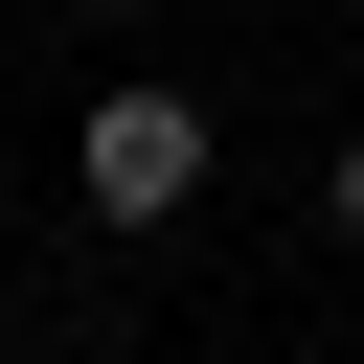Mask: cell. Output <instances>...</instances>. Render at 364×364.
Masks as SVG:
<instances>
[{"mask_svg":"<svg viewBox=\"0 0 364 364\" xmlns=\"http://www.w3.org/2000/svg\"><path fill=\"white\" fill-rule=\"evenodd\" d=\"M318 228H341V250H364V136H341V159H318Z\"/></svg>","mask_w":364,"mask_h":364,"instance_id":"cell-2","label":"cell"},{"mask_svg":"<svg viewBox=\"0 0 364 364\" xmlns=\"http://www.w3.org/2000/svg\"><path fill=\"white\" fill-rule=\"evenodd\" d=\"M205 159H228V136H205V91H159V68H114V91L68 114V205H91V228H182V205H205Z\"/></svg>","mask_w":364,"mask_h":364,"instance_id":"cell-1","label":"cell"},{"mask_svg":"<svg viewBox=\"0 0 364 364\" xmlns=\"http://www.w3.org/2000/svg\"><path fill=\"white\" fill-rule=\"evenodd\" d=\"M91 23H159V0H91Z\"/></svg>","mask_w":364,"mask_h":364,"instance_id":"cell-3","label":"cell"}]
</instances>
